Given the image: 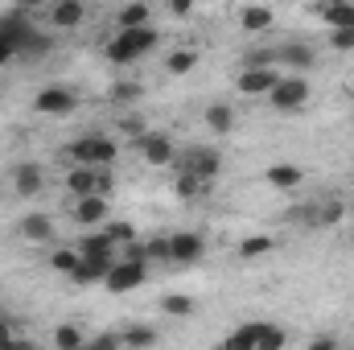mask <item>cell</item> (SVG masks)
<instances>
[{"mask_svg":"<svg viewBox=\"0 0 354 350\" xmlns=\"http://www.w3.org/2000/svg\"><path fill=\"white\" fill-rule=\"evenodd\" d=\"M202 190H210V185H206V181H198V177H189V174H177L174 177V194H177V198H185V202H194Z\"/></svg>","mask_w":354,"mask_h":350,"instance_id":"obj_27","label":"cell"},{"mask_svg":"<svg viewBox=\"0 0 354 350\" xmlns=\"http://www.w3.org/2000/svg\"><path fill=\"white\" fill-rule=\"evenodd\" d=\"M120 334H124V347H128V350L157 347V330H153V326H124Z\"/></svg>","mask_w":354,"mask_h":350,"instance_id":"obj_23","label":"cell"},{"mask_svg":"<svg viewBox=\"0 0 354 350\" xmlns=\"http://www.w3.org/2000/svg\"><path fill=\"white\" fill-rule=\"evenodd\" d=\"M71 219H75L79 227H99V223H107V198H75Z\"/></svg>","mask_w":354,"mask_h":350,"instance_id":"obj_13","label":"cell"},{"mask_svg":"<svg viewBox=\"0 0 354 350\" xmlns=\"http://www.w3.org/2000/svg\"><path fill=\"white\" fill-rule=\"evenodd\" d=\"M21 334H17V326L8 322V317H0V347H8V342H17Z\"/></svg>","mask_w":354,"mask_h":350,"instance_id":"obj_36","label":"cell"},{"mask_svg":"<svg viewBox=\"0 0 354 350\" xmlns=\"http://www.w3.org/2000/svg\"><path fill=\"white\" fill-rule=\"evenodd\" d=\"M140 95H145L140 83H111V91H107L111 103H132V99H140Z\"/></svg>","mask_w":354,"mask_h":350,"instance_id":"obj_33","label":"cell"},{"mask_svg":"<svg viewBox=\"0 0 354 350\" xmlns=\"http://www.w3.org/2000/svg\"><path fill=\"white\" fill-rule=\"evenodd\" d=\"M149 280V268L145 264H132V260H115L111 264V272H107V288L111 293H132V288H140Z\"/></svg>","mask_w":354,"mask_h":350,"instance_id":"obj_6","label":"cell"},{"mask_svg":"<svg viewBox=\"0 0 354 350\" xmlns=\"http://www.w3.org/2000/svg\"><path fill=\"white\" fill-rule=\"evenodd\" d=\"M268 185H276V190H297L301 181H305V174H301V165H288V161H280V165H272L264 174Z\"/></svg>","mask_w":354,"mask_h":350,"instance_id":"obj_17","label":"cell"},{"mask_svg":"<svg viewBox=\"0 0 354 350\" xmlns=\"http://www.w3.org/2000/svg\"><path fill=\"white\" fill-rule=\"evenodd\" d=\"M50 268H54V272H62V276H71V272L79 268V252H75V248L54 252V256H50Z\"/></svg>","mask_w":354,"mask_h":350,"instance_id":"obj_32","label":"cell"},{"mask_svg":"<svg viewBox=\"0 0 354 350\" xmlns=\"http://www.w3.org/2000/svg\"><path fill=\"white\" fill-rule=\"evenodd\" d=\"M202 252H206L202 235H194V231H177V235H169V264H177V268L198 264L202 260Z\"/></svg>","mask_w":354,"mask_h":350,"instance_id":"obj_8","label":"cell"},{"mask_svg":"<svg viewBox=\"0 0 354 350\" xmlns=\"http://www.w3.org/2000/svg\"><path fill=\"white\" fill-rule=\"evenodd\" d=\"M276 83H280V71L276 66H243L239 79H235V87L243 91V95H272Z\"/></svg>","mask_w":354,"mask_h":350,"instance_id":"obj_9","label":"cell"},{"mask_svg":"<svg viewBox=\"0 0 354 350\" xmlns=\"http://www.w3.org/2000/svg\"><path fill=\"white\" fill-rule=\"evenodd\" d=\"M309 350H342V347H338V338L322 334V338H313V342H309Z\"/></svg>","mask_w":354,"mask_h":350,"instance_id":"obj_37","label":"cell"},{"mask_svg":"<svg viewBox=\"0 0 354 350\" xmlns=\"http://www.w3.org/2000/svg\"><path fill=\"white\" fill-rule=\"evenodd\" d=\"M4 350H37V347H33L29 338H17V342H8V347H4Z\"/></svg>","mask_w":354,"mask_h":350,"instance_id":"obj_40","label":"cell"},{"mask_svg":"<svg viewBox=\"0 0 354 350\" xmlns=\"http://www.w3.org/2000/svg\"><path fill=\"white\" fill-rule=\"evenodd\" d=\"M136 149H140V157H145L149 165H174L177 161V149L165 132H140V136H136Z\"/></svg>","mask_w":354,"mask_h":350,"instance_id":"obj_5","label":"cell"},{"mask_svg":"<svg viewBox=\"0 0 354 350\" xmlns=\"http://www.w3.org/2000/svg\"><path fill=\"white\" fill-rule=\"evenodd\" d=\"M41 190H46V169H41V165L21 161V165L12 169V194H17V198H37Z\"/></svg>","mask_w":354,"mask_h":350,"instance_id":"obj_10","label":"cell"},{"mask_svg":"<svg viewBox=\"0 0 354 350\" xmlns=\"http://www.w3.org/2000/svg\"><path fill=\"white\" fill-rule=\"evenodd\" d=\"M120 260V256H79V268L71 272V280L75 284H95V280H107V272H111V264Z\"/></svg>","mask_w":354,"mask_h":350,"instance_id":"obj_12","label":"cell"},{"mask_svg":"<svg viewBox=\"0 0 354 350\" xmlns=\"http://www.w3.org/2000/svg\"><path fill=\"white\" fill-rule=\"evenodd\" d=\"M268 103H272L276 111H297V107L309 103V83H305L301 75H280V83L272 87Z\"/></svg>","mask_w":354,"mask_h":350,"instance_id":"obj_4","label":"cell"},{"mask_svg":"<svg viewBox=\"0 0 354 350\" xmlns=\"http://www.w3.org/2000/svg\"><path fill=\"white\" fill-rule=\"evenodd\" d=\"M12 58H17V46H12V42L0 33V62H12Z\"/></svg>","mask_w":354,"mask_h":350,"instance_id":"obj_38","label":"cell"},{"mask_svg":"<svg viewBox=\"0 0 354 350\" xmlns=\"http://www.w3.org/2000/svg\"><path fill=\"white\" fill-rule=\"evenodd\" d=\"M17 235L29 239V243H50L54 239V219L50 214H25L17 223Z\"/></svg>","mask_w":354,"mask_h":350,"instance_id":"obj_14","label":"cell"},{"mask_svg":"<svg viewBox=\"0 0 354 350\" xmlns=\"http://www.w3.org/2000/svg\"><path fill=\"white\" fill-rule=\"evenodd\" d=\"M54 347L58 350H87V330L75 326V322H66V326L54 330Z\"/></svg>","mask_w":354,"mask_h":350,"instance_id":"obj_20","label":"cell"},{"mask_svg":"<svg viewBox=\"0 0 354 350\" xmlns=\"http://www.w3.org/2000/svg\"><path fill=\"white\" fill-rule=\"evenodd\" d=\"M157 42H161V33H157L153 25H149V29H128V33H115V37L107 42V62L128 66V62L145 58L149 50H157Z\"/></svg>","mask_w":354,"mask_h":350,"instance_id":"obj_1","label":"cell"},{"mask_svg":"<svg viewBox=\"0 0 354 350\" xmlns=\"http://www.w3.org/2000/svg\"><path fill=\"white\" fill-rule=\"evenodd\" d=\"M206 128H210L214 136H227V132L235 128V111H231L227 103H210V107H206Z\"/></svg>","mask_w":354,"mask_h":350,"instance_id":"obj_19","label":"cell"},{"mask_svg":"<svg viewBox=\"0 0 354 350\" xmlns=\"http://www.w3.org/2000/svg\"><path fill=\"white\" fill-rule=\"evenodd\" d=\"M272 21H276V12L264 8V4H243L239 8V25L248 33H264V29H272Z\"/></svg>","mask_w":354,"mask_h":350,"instance_id":"obj_15","label":"cell"},{"mask_svg":"<svg viewBox=\"0 0 354 350\" xmlns=\"http://www.w3.org/2000/svg\"><path fill=\"white\" fill-rule=\"evenodd\" d=\"M149 21H153V8H149V4H124V8L115 12L120 33H128V29H149Z\"/></svg>","mask_w":354,"mask_h":350,"instance_id":"obj_16","label":"cell"},{"mask_svg":"<svg viewBox=\"0 0 354 350\" xmlns=\"http://www.w3.org/2000/svg\"><path fill=\"white\" fill-rule=\"evenodd\" d=\"M330 46L334 50H354V29H330Z\"/></svg>","mask_w":354,"mask_h":350,"instance_id":"obj_35","label":"cell"},{"mask_svg":"<svg viewBox=\"0 0 354 350\" xmlns=\"http://www.w3.org/2000/svg\"><path fill=\"white\" fill-rule=\"evenodd\" d=\"M115 153H120L115 140H111V136H95V132H91V136H79V140L66 149V157H71L75 165H83V169H103V165H111Z\"/></svg>","mask_w":354,"mask_h":350,"instance_id":"obj_2","label":"cell"},{"mask_svg":"<svg viewBox=\"0 0 354 350\" xmlns=\"http://www.w3.org/2000/svg\"><path fill=\"white\" fill-rule=\"evenodd\" d=\"M75 252H79V256H115V243L107 239V231H99V235H87Z\"/></svg>","mask_w":354,"mask_h":350,"instance_id":"obj_26","label":"cell"},{"mask_svg":"<svg viewBox=\"0 0 354 350\" xmlns=\"http://www.w3.org/2000/svg\"><path fill=\"white\" fill-rule=\"evenodd\" d=\"M165 66H169V75H189L198 66V50H174Z\"/></svg>","mask_w":354,"mask_h":350,"instance_id":"obj_28","label":"cell"},{"mask_svg":"<svg viewBox=\"0 0 354 350\" xmlns=\"http://www.w3.org/2000/svg\"><path fill=\"white\" fill-rule=\"evenodd\" d=\"M103 231H107V239H111L115 248H128V243H136V227H132V223H107Z\"/></svg>","mask_w":354,"mask_h":350,"instance_id":"obj_30","label":"cell"},{"mask_svg":"<svg viewBox=\"0 0 354 350\" xmlns=\"http://www.w3.org/2000/svg\"><path fill=\"white\" fill-rule=\"evenodd\" d=\"M272 62H276V66H297V71H309V66H317V50H313V46H305V42H284V46H276Z\"/></svg>","mask_w":354,"mask_h":350,"instance_id":"obj_11","label":"cell"},{"mask_svg":"<svg viewBox=\"0 0 354 350\" xmlns=\"http://www.w3.org/2000/svg\"><path fill=\"white\" fill-rule=\"evenodd\" d=\"M288 334L272 322H256V350H284Z\"/></svg>","mask_w":354,"mask_h":350,"instance_id":"obj_22","label":"cell"},{"mask_svg":"<svg viewBox=\"0 0 354 350\" xmlns=\"http://www.w3.org/2000/svg\"><path fill=\"white\" fill-rule=\"evenodd\" d=\"M33 107H37L41 116H71V111L79 107V95L71 87H41L37 99H33Z\"/></svg>","mask_w":354,"mask_h":350,"instance_id":"obj_7","label":"cell"},{"mask_svg":"<svg viewBox=\"0 0 354 350\" xmlns=\"http://www.w3.org/2000/svg\"><path fill=\"white\" fill-rule=\"evenodd\" d=\"M346 219V202L342 198H317V231L322 227H334Z\"/></svg>","mask_w":354,"mask_h":350,"instance_id":"obj_21","label":"cell"},{"mask_svg":"<svg viewBox=\"0 0 354 350\" xmlns=\"http://www.w3.org/2000/svg\"><path fill=\"white\" fill-rule=\"evenodd\" d=\"M268 252H276V239H272V235H248V239L239 243V260H260Z\"/></svg>","mask_w":354,"mask_h":350,"instance_id":"obj_24","label":"cell"},{"mask_svg":"<svg viewBox=\"0 0 354 350\" xmlns=\"http://www.w3.org/2000/svg\"><path fill=\"white\" fill-rule=\"evenodd\" d=\"M223 350H256V322H243V326H235V330L227 334Z\"/></svg>","mask_w":354,"mask_h":350,"instance_id":"obj_25","label":"cell"},{"mask_svg":"<svg viewBox=\"0 0 354 350\" xmlns=\"http://www.w3.org/2000/svg\"><path fill=\"white\" fill-rule=\"evenodd\" d=\"M83 17H87V8H83L79 0H62V4H54V8H50V25H58V29L83 25Z\"/></svg>","mask_w":354,"mask_h":350,"instance_id":"obj_18","label":"cell"},{"mask_svg":"<svg viewBox=\"0 0 354 350\" xmlns=\"http://www.w3.org/2000/svg\"><path fill=\"white\" fill-rule=\"evenodd\" d=\"M169 12H174V17H189V12H194V4H189V0H174V4H169Z\"/></svg>","mask_w":354,"mask_h":350,"instance_id":"obj_39","label":"cell"},{"mask_svg":"<svg viewBox=\"0 0 354 350\" xmlns=\"http://www.w3.org/2000/svg\"><path fill=\"white\" fill-rule=\"evenodd\" d=\"M149 264H169V239H145Z\"/></svg>","mask_w":354,"mask_h":350,"instance_id":"obj_34","label":"cell"},{"mask_svg":"<svg viewBox=\"0 0 354 350\" xmlns=\"http://www.w3.org/2000/svg\"><path fill=\"white\" fill-rule=\"evenodd\" d=\"M87 350H124V334L120 330H103V334L87 338Z\"/></svg>","mask_w":354,"mask_h":350,"instance_id":"obj_31","label":"cell"},{"mask_svg":"<svg viewBox=\"0 0 354 350\" xmlns=\"http://www.w3.org/2000/svg\"><path fill=\"white\" fill-rule=\"evenodd\" d=\"M0 350H4V347H0Z\"/></svg>","mask_w":354,"mask_h":350,"instance_id":"obj_41","label":"cell"},{"mask_svg":"<svg viewBox=\"0 0 354 350\" xmlns=\"http://www.w3.org/2000/svg\"><path fill=\"white\" fill-rule=\"evenodd\" d=\"M174 169L177 174H189V177H198V181H214L218 177V169H223V157L214 153V149H189V153H181L174 161Z\"/></svg>","mask_w":354,"mask_h":350,"instance_id":"obj_3","label":"cell"},{"mask_svg":"<svg viewBox=\"0 0 354 350\" xmlns=\"http://www.w3.org/2000/svg\"><path fill=\"white\" fill-rule=\"evenodd\" d=\"M161 309H165L169 317H189V313H194V297H185V293H169V297L161 301Z\"/></svg>","mask_w":354,"mask_h":350,"instance_id":"obj_29","label":"cell"}]
</instances>
